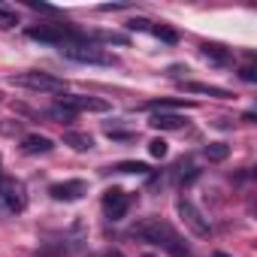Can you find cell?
<instances>
[{
    "label": "cell",
    "mask_w": 257,
    "mask_h": 257,
    "mask_svg": "<svg viewBox=\"0 0 257 257\" xmlns=\"http://www.w3.org/2000/svg\"><path fill=\"white\" fill-rule=\"evenodd\" d=\"M131 233L140 236L143 242H152V245L164 248V251L173 254V257H191V251H188V245L182 242V236H179L164 218H143V221L134 224Z\"/></svg>",
    "instance_id": "obj_1"
},
{
    "label": "cell",
    "mask_w": 257,
    "mask_h": 257,
    "mask_svg": "<svg viewBox=\"0 0 257 257\" xmlns=\"http://www.w3.org/2000/svg\"><path fill=\"white\" fill-rule=\"evenodd\" d=\"M28 40H37V43H49V46H85L91 43L88 34L76 31L73 25H31L28 28Z\"/></svg>",
    "instance_id": "obj_2"
},
{
    "label": "cell",
    "mask_w": 257,
    "mask_h": 257,
    "mask_svg": "<svg viewBox=\"0 0 257 257\" xmlns=\"http://www.w3.org/2000/svg\"><path fill=\"white\" fill-rule=\"evenodd\" d=\"M16 88H28V91H46V94H64L67 82L52 76V73H40V70H28V73H16L10 79Z\"/></svg>",
    "instance_id": "obj_3"
},
{
    "label": "cell",
    "mask_w": 257,
    "mask_h": 257,
    "mask_svg": "<svg viewBox=\"0 0 257 257\" xmlns=\"http://www.w3.org/2000/svg\"><path fill=\"white\" fill-rule=\"evenodd\" d=\"M176 212H179V218H182V224L194 233V236H200V239H209L212 236V224H209V218L188 200V197H182V200H176Z\"/></svg>",
    "instance_id": "obj_4"
},
{
    "label": "cell",
    "mask_w": 257,
    "mask_h": 257,
    "mask_svg": "<svg viewBox=\"0 0 257 257\" xmlns=\"http://www.w3.org/2000/svg\"><path fill=\"white\" fill-rule=\"evenodd\" d=\"M61 55L70 58V61H79V64H97V67H112L115 64V55H109V52H103V49H97L91 43H85V46H64Z\"/></svg>",
    "instance_id": "obj_5"
},
{
    "label": "cell",
    "mask_w": 257,
    "mask_h": 257,
    "mask_svg": "<svg viewBox=\"0 0 257 257\" xmlns=\"http://www.w3.org/2000/svg\"><path fill=\"white\" fill-rule=\"evenodd\" d=\"M58 109L67 112V115H76V112H109V103L100 100V97H82V94H64L58 100Z\"/></svg>",
    "instance_id": "obj_6"
},
{
    "label": "cell",
    "mask_w": 257,
    "mask_h": 257,
    "mask_svg": "<svg viewBox=\"0 0 257 257\" xmlns=\"http://www.w3.org/2000/svg\"><path fill=\"white\" fill-rule=\"evenodd\" d=\"M0 203H4L10 212H25L28 206V194H25V185L16 182V179H0Z\"/></svg>",
    "instance_id": "obj_7"
},
{
    "label": "cell",
    "mask_w": 257,
    "mask_h": 257,
    "mask_svg": "<svg viewBox=\"0 0 257 257\" xmlns=\"http://www.w3.org/2000/svg\"><path fill=\"white\" fill-rule=\"evenodd\" d=\"M127 209H131V194L121 191V188H109L103 194V212L109 221H121L127 215Z\"/></svg>",
    "instance_id": "obj_8"
},
{
    "label": "cell",
    "mask_w": 257,
    "mask_h": 257,
    "mask_svg": "<svg viewBox=\"0 0 257 257\" xmlns=\"http://www.w3.org/2000/svg\"><path fill=\"white\" fill-rule=\"evenodd\" d=\"M49 194H52V200H61V203H73V200H82V197L88 194V182H82V179L55 182V185H49Z\"/></svg>",
    "instance_id": "obj_9"
},
{
    "label": "cell",
    "mask_w": 257,
    "mask_h": 257,
    "mask_svg": "<svg viewBox=\"0 0 257 257\" xmlns=\"http://www.w3.org/2000/svg\"><path fill=\"white\" fill-rule=\"evenodd\" d=\"M149 124L155 127V131H182L188 121H185V115H179V112H155V115L149 118Z\"/></svg>",
    "instance_id": "obj_10"
},
{
    "label": "cell",
    "mask_w": 257,
    "mask_h": 257,
    "mask_svg": "<svg viewBox=\"0 0 257 257\" xmlns=\"http://www.w3.org/2000/svg\"><path fill=\"white\" fill-rule=\"evenodd\" d=\"M52 149H55V143L49 137H43V134H28L22 140V152L25 155H49Z\"/></svg>",
    "instance_id": "obj_11"
},
{
    "label": "cell",
    "mask_w": 257,
    "mask_h": 257,
    "mask_svg": "<svg viewBox=\"0 0 257 257\" xmlns=\"http://www.w3.org/2000/svg\"><path fill=\"white\" fill-rule=\"evenodd\" d=\"M182 91H188V94H206V97H218V100H227V97H230V91H227V88L206 85V82H185V85H182Z\"/></svg>",
    "instance_id": "obj_12"
},
{
    "label": "cell",
    "mask_w": 257,
    "mask_h": 257,
    "mask_svg": "<svg viewBox=\"0 0 257 257\" xmlns=\"http://www.w3.org/2000/svg\"><path fill=\"white\" fill-rule=\"evenodd\" d=\"M200 52H203V58H206V61L218 64V67L230 64V52H227L224 46H218V43H203V46H200Z\"/></svg>",
    "instance_id": "obj_13"
},
{
    "label": "cell",
    "mask_w": 257,
    "mask_h": 257,
    "mask_svg": "<svg viewBox=\"0 0 257 257\" xmlns=\"http://www.w3.org/2000/svg\"><path fill=\"white\" fill-rule=\"evenodd\" d=\"M64 143L73 146L76 152H88V149H94V140H91L88 134H79V131H67V134H64Z\"/></svg>",
    "instance_id": "obj_14"
},
{
    "label": "cell",
    "mask_w": 257,
    "mask_h": 257,
    "mask_svg": "<svg viewBox=\"0 0 257 257\" xmlns=\"http://www.w3.org/2000/svg\"><path fill=\"white\" fill-rule=\"evenodd\" d=\"M227 155H230V146H227V143H209V146H206V158H209L212 164L227 161Z\"/></svg>",
    "instance_id": "obj_15"
},
{
    "label": "cell",
    "mask_w": 257,
    "mask_h": 257,
    "mask_svg": "<svg viewBox=\"0 0 257 257\" xmlns=\"http://www.w3.org/2000/svg\"><path fill=\"white\" fill-rule=\"evenodd\" d=\"M179 106H188V109H191L194 100H176V103H173V100H152V103H149V109H155V112H167V109H179Z\"/></svg>",
    "instance_id": "obj_16"
},
{
    "label": "cell",
    "mask_w": 257,
    "mask_h": 257,
    "mask_svg": "<svg viewBox=\"0 0 257 257\" xmlns=\"http://www.w3.org/2000/svg\"><path fill=\"white\" fill-rule=\"evenodd\" d=\"M115 173H137V176H149V164H140V161H124L115 167Z\"/></svg>",
    "instance_id": "obj_17"
},
{
    "label": "cell",
    "mask_w": 257,
    "mask_h": 257,
    "mask_svg": "<svg viewBox=\"0 0 257 257\" xmlns=\"http://www.w3.org/2000/svg\"><path fill=\"white\" fill-rule=\"evenodd\" d=\"M19 25V16H16V10H10V7H4V4H0V28H16Z\"/></svg>",
    "instance_id": "obj_18"
},
{
    "label": "cell",
    "mask_w": 257,
    "mask_h": 257,
    "mask_svg": "<svg viewBox=\"0 0 257 257\" xmlns=\"http://www.w3.org/2000/svg\"><path fill=\"white\" fill-rule=\"evenodd\" d=\"M152 34H155L158 40H164V43H176V40H179V34H176V31H170V28H164V25L152 28Z\"/></svg>",
    "instance_id": "obj_19"
},
{
    "label": "cell",
    "mask_w": 257,
    "mask_h": 257,
    "mask_svg": "<svg viewBox=\"0 0 257 257\" xmlns=\"http://www.w3.org/2000/svg\"><path fill=\"white\" fill-rule=\"evenodd\" d=\"M149 152H152V158H167L170 149H167L164 140H152V143H149Z\"/></svg>",
    "instance_id": "obj_20"
},
{
    "label": "cell",
    "mask_w": 257,
    "mask_h": 257,
    "mask_svg": "<svg viewBox=\"0 0 257 257\" xmlns=\"http://www.w3.org/2000/svg\"><path fill=\"white\" fill-rule=\"evenodd\" d=\"M127 31H152V22L149 19H131L127 22Z\"/></svg>",
    "instance_id": "obj_21"
},
{
    "label": "cell",
    "mask_w": 257,
    "mask_h": 257,
    "mask_svg": "<svg viewBox=\"0 0 257 257\" xmlns=\"http://www.w3.org/2000/svg\"><path fill=\"white\" fill-rule=\"evenodd\" d=\"M91 257H127L121 248H103V251H97V254H91Z\"/></svg>",
    "instance_id": "obj_22"
},
{
    "label": "cell",
    "mask_w": 257,
    "mask_h": 257,
    "mask_svg": "<svg viewBox=\"0 0 257 257\" xmlns=\"http://www.w3.org/2000/svg\"><path fill=\"white\" fill-rule=\"evenodd\" d=\"M239 76H242L245 82H257V73H254V67H251V64H248V67H242V70H239Z\"/></svg>",
    "instance_id": "obj_23"
},
{
    "label": "cell",
    "mask_w": 257,
    "mask_h": 257,
    "mask_svg": "<svg viewBox=\"0 0 257 257\" xmlns=\"http://www.w3.org/2000/svg\"><path fill=\"white\" fill-rule=\"evenodd\" d=\"M212 257H230V254H224V251H215V254H212Z\"/></svg>",
    "instance_id": "obj_24"
},
{
    "label": "cell",
    "mask_w": 257,
    "mask_h": 257,
    "mask_svg": "<svg viewBox=\"0 0 257 257\" xmlns=\"http://www.w3.org/2000/svg\"><path fill=\"white\" fill-rule=\"evenodd\" d=\"M0 179H4V170H0Z\"/></svg>",
    "instance_id": "obj_25"
}]
</instances>
